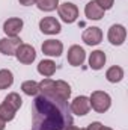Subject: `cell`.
<instances>
[{
	"mask_svg": "<svg viewBox=\"0 0 128 130\" xmlns=\"http://www.w3.org/2000/svg\"><path fill=\"white\" fill-rule=\"evenodd\" d=\"M81 39L88 45H98L102 41V30L96 26H91L81 33Z\"/></svg>",
	"mask_w": 128,
	"mask_h": 130,
	"instance_id": "30bf717a",
	"label": "cell"
},
{
	"mask_svg": "<svg viewBox=\"0 0 128 130\" xmlns=\"http://www.w3.org/2000/svg\"><path fill=\"white\" fill-rule=\"evenodd\" d=\"M15 112H17V110L12 109V107H11L9 104H6L5 101L0 104V118H2L3 121H6V123H8V121H12V120L15 118Z\"/></svg>",
	"mask_w": 128,
	"mask_h": 130,
	"instance_id": "d6986e66",
	"label": "cell"
},
{
	"mask_svg": "<svg viewBox=\"0 0 128 130\" xmlns=\"http://www.w3.org/2000/svg\"><path fill=\"white\" fill-rule=\"evenodd\" d=\"M23 24H24L23 20L18 18V17L8 18L3 23V32L6 33V36H18V33L23 29Z\"/></svg>",
	"mask_w": 128,
	"mask_h": 130,
	"instance_id": "7c38bea8",
	"label": "cell"
},
{
	"mask_svg": "<svg viewBox=\"0 0 128 130\" xmlns=\"http://www.w3.org/2000/svg\"><path fill=\"white\" fill-rule=\"evenodd\" d=\"M20 2V5H23V6H32L36 3V0H18Z\"/></svg>",
	"mask_w": 128,
	"mask_h": 130,
	"instance_id": "cb8c5ba5",
	"label": "cell"
},
{
	"mask_svg": "<svg viewBox=\"0 0 128 130\" xmlns=\"http://www.w3.org/2000/svg\"><path fill=\"white\" fill-rule=\"evenodd\" d=\"M3 101H5L6 104H9L12 109H15V110H18V109L21 107V104H23V100H21V97H20V94H17V92L8 94Z\"/></svg>",
	"mask_w": 128,
	"mask_h": 130,
	"instance_id": "44dd1931",
	"label": "cell"
},
{
	"mask_svg": "<svg viewBox=\"0 0 128 130\" xmlns=\"http://www.w3.org/2000/svg\"><path fill=\"white\" fill-rule=\"evenodd\" d=\"M107 38H109L110 44H113V45H122L125 42V39H127V29H125V26H122V24H113L109 29Z\"/></svg>",
	"mask_w": 128,
	"mask_h": 130,
	"instance_id": "52a82bcc",
	"label": "cell"
},
{
	"mask_svg": "<svg viewBox=\"0 0 128 130\" xmlns=\"http://www.w3.org/2000/svg\"><path fill=\"white\" fill-rule=\"evenodd\" d=\"M5 127H6V121H3L0 118V130H5Z\"/></svg>",
	"mask_w": 128,
	"mask_h": 130,
	"instance_id": "d4e9b609",
	"label": "cell"
},
{
	"mask_svg": "<svg viewBox=\"0 0 128 130\" xmlns=\"http://www.w3.org/2000/svg\"><path fill=\"white\" fill-rule=\"evenodd\" d=\"M101 130H113V129H110V127H104V126H102V129Z\"/></svg>",
	"mask_w": 128,
	"mask_h": 130,
	"instance_id": "4316f807",
	"label": "cell"
},
{
	"mask_svg": "<svg viewBox=\"0 0 128 130\" xmlns=\"http://www.w3.org/2000/svg\"><path fill=\"white\" fill-rule=\"evenodd\" d=\"M57 14L62 18V21L71 24L78 18V8L71 2H65V3L57 6Z\"/></svg>",
	"mask_w": 128,
	"mask_h": 130,
	"instance_id": "3957f363",
	"label": "cell"
},
{
	"mask_svg": "<svg viewBox=\"0 0 128 130\" xmlns=\"http://www.w3.org/2000/svg\"><path fill=\"white\" fill-rule=\"evenodd\" d=\"M72 113L66 100L54 94L36 95L32 104V130H65L72 126Z\"/></svg>",
	"mask_w": 128,
	"mask_h": 130,
	"instance_id": "6da1fadb",
	"label": "cell"
},
{
	"mask_svg": "<svg viewBox=\"0 0 128 130\" xmlns=\"http://www.w3.org/2000/svg\"><path fill=\"white\" fill-rule=\"evenodd\" d=\"M14 83V74L11 70H0V89H8Z\"/></svg>",
	"mask_w": 128,
	"mask_h": 130,
	"instance_id": "e0dca14e",
	"label": "cell"
},
{
	"mask_svg": "<svg viewBox=\"0 0 128 130\" xmlns=\"http://www.w3.org/2000/svg\"><path fill=\"white\" fill-rule=\"evenodd\" d=\"M66 59H68L69 65H72V67H80V65H83L84 59H86V52H84V48L80 47V45H71V47L68 48Z\"/></svg>",
	"mask_w": 128,
	"mask_h": 130,
	"instance_id": "ba28073f",
	"label": "cell"
},
{
	"mask_svg": "<svg viewBox=\"0 0 128 130\" xmlns=\"http://www.w3.org/2000/svg\"><path fill=\"white\" fill-rule=\"evenodd\" d=\"M65 130H80L78 127H75V126H69V127H66Z\"/></svg>",
	"mask_w": 128,
	"mask_h": 130,
	"instance_id": "484cf974",
	"label": "cell"
},
{
	"mask_svg": "<svg viewBox=\"0 0 128 130\" xmlns=\"http://www.w3.org/2000/svg\"><path fill=\"white\" fill-rule=\"evenodd\" d=\"M69 109H71V113H75V115H78V117H83V115L89 113V110H91L89 97H86V95H78V97H75L71 101Z\"/></svg>",
	"mask_w": 128,
	"mask_h": 130,
	"instance_id": "5b68a950",
	"label": "cell"
},
{
	"mask_svg": "<svg viewBox=\"0 0 128 130\" xmlns=\"http://www.w3.org/2000/svg\"><path fill=\"white\" fill-rule=\"evenodd\" d=\"M35 5L38 6V9H41L44 12H51V11L57 9L59 0H36Z\"/></svg>",
	"mask_w": 128,
	"mask_h": 130,
	"instance_id": "ffe728a7",
	"label": "cell"
},
{
	"mask_svg": "<svg viewBox=\"0 0 128 130\" xmlns=\"http://www.w3.org/2000/svg\"><path fill=\"white\" fill-rule=\"evenodd\" d=\"M105 53L102 52V50H95V52H92L91 53V56H89V67L92 68V70H101L104 65H105Z\"/></svg>",
	"mask_w": 128,
	"mask_h": 130,
	"instance_id": "5bb4252c",
	"label": "cell"
},
{
	"mask_svg": "<svg viewBox=\"0 0 128 130\" xmlns=\"http://www.w3.org/2000/svg\"><path fill=\"white\" fill-rule=\"evenodd\" d=\"M96 3L104 9V11H109V9H112L113 8V5H115V0H95Z\"/></svg>",
	"mask_w": 128,
	"mask_h": 130,
	"instance_id": "7402d4cb",
	"label": "cell"
},
{
	"mask_svg": "<svg viewBox=\"0 0 128 130\" xmlns=\"http://www.w3.org/2000/svg\"><path fill=\"white\" fill-rule=\"evenodd\" d=\"M104 9L96 3L95 0H91L86 6H84V15L89 20H101L104 17Z\"/></svg>",
	"mask_w": 128,
	"mask_h": 130,
	"instance_id": "4fadbf2b",
	"label": "cell"
},
{
	"mask_svg": "<svg viewBox=\"0 0 128 130\" xmlns=\"http://www.w3.org/2000/svg\"><path fill=\"white\" fill-rule=\"evenodd\" d=\"M15 58H17L18 62L29 65L36 59V52H35V48L30 44H21L15 52Z\"/></svg>",
	"mask_w": 128,
	"mask_h": 130,
	"instance_id": "8992f818",
	"label": "cell"
},
{
	"mask_svg": "<svg viewBox=\"0 0 128 130\" xmlns=\"http://www.w3.org/2000/svg\"><path fill=\"white\" fill-rule=\"evenodd\" d=\"M38 73L44 77H51L56 73V64L51 59H44L38 64Z\"/></svg>",
	"mask_w": 128,
	"mask_h": 130,
	"instance_id": "9a60e30c",
	"label": "cell"
},
{
	"mask_svg": "<svg viewBox=\"0 0 128 130\" xmlns=\"http://www.w3.org/2000/svg\"><path fill=\"white\" fill-rule=\"evenodd\" d=\"M102 129V124L99 123V121H95V123H91L88 127H86V130H101Z\"/></svg>",
	"mask_w": 128,
	"mask_h": 130,
	"instance_id": "603a6c76",
	"label": "cell"
},
{
	"mask_svg": "<svg viewBox=\"0 0 128 130\" xmlns=\"http://www.w3.org/2000/svg\"><path fill=\"white\" fill-rule=\"evenodd\" d=\"M39 29L45 35H57L62 30V26L54 17H44L39 21Z\"/></svg>",
	"mask_w": 128,
	"mask_h": 130,
	"instance_id": "9c48e42d",
	"label": "cell"
},
{
	"mask_svg": "<svg viewBox=\"0 0 128 130\" xmlns=\"http://www.w3.org/2000/svg\"><path fill=\"white\" fill-rule=\"evenodd\" d=\"M89 103H91V107L98 112V113H104L110 109L112 106V98L107 92L104 91H94L89 97Z\"/></svg>",
	"mask_w": 128,
	"mask_h": 130,
	"instance_id": "7a4b0ae2",
	"label": "cell"
},
{
	"mask_svg": "<svg viewBox=\"0 0 128 130\" xmlns=\"http://www.w3.org/2000/svg\"><path fill=\"white\" fill-rule=\"evenodd\" d=\"M80 130H86V127H83V129H80Z\"/></svg>",
	"mask_w": 128,
	"mask_h": 130,
	"instance_id": "83f0119b",
	"label": "cell"
},
{
	"mask_svg": "<svg viewBox=\"0 0 128 130\" xmlns=\"http://www.w3.org/2000/svg\"><path fill=\"white\" fill-rule=\"evenodd\" d=\"M21 89H23V92L26 94V95H38V92H39V85H38V82H35V80H26V82H23L21 83Z\"/></svg>",
	"mask_w": 128,
	"mask_h": 130,
	"instance_id": "ac0fdd59",
	"label": "cell"
},
{
	"mask_svg": "<svg viewBox=\"0 0 128 130\" xmlns=\"http://www.w3.org/2000/svg\"><path fill=\"white\" fill-rule=\"evenodd\" d=\"M105 79H107L110 83H118V82H121V80L124 79V70H122V67H119V65L110 67V68L105 71Z\"/></svg>",
	"mask_w": 128,
	"mask_h": 130,
	"instance_id": "2e32d148",
	"label": "cell"
},
{
	"mask_svg": "<svg viewBox=\"0 0 128 130\" xmlns=\"http://www.w3.org/2000/svg\"><path fill=\"white\" fill-rule=\"evenodd\" d=\"M41 50L44 55L47 56H60L63 53V44L57 39H47L44 41V44L41 45Z\"/></svg>",
	"mask_w": 128,
	"mask_h": 130,
	"instance_id": "8fae6325",
	"label": "cell"
},
{
	"mask_svg": "<svg viewBox=\"0 0 128 130\" xmlns=\"http://www.w3.org/2000/svg\"><path fill=\"white\" fill-rule=\"evenodd\" d=\"M21 44L23 42L18 36H5L0 39V53L6 56H15V52Z\"/></svg>",
	"mask_w": 128,
	"mask_h": 130,
	"instance_id": "277c9868",
	"label": "cell"
}]
</instances>
